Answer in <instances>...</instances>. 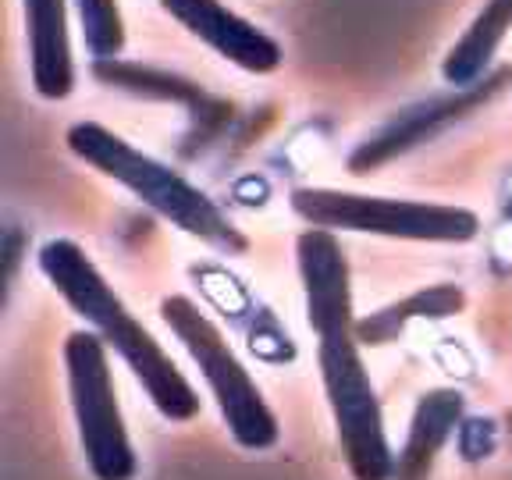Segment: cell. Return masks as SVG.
<instances>
[{
    "label": "cell",
    "mask_w": 512,
    "mask_h": 480,
    "mask_svg": "<svg viewBox=\"0 0 512 480\" xmlns=\"http://www.w3.org/2000/svg\"><path fill=\"white\" fill-rule=\"evenodd\" d=\"M306 320L317 335V363L335 416L345 466L356 480H392L395 456L384 434V413L360 356L352 317L349 264L331 228H306L296 239Z\"/></svg>",
    "instance_id": "cell-1"
},
{
    "label": "cell",
    "mask_w": 512,
    "mask_h": 480,
    "mask_svg": "<svg viewBox=\"0 0 512 480\" xmlns=\"http://www.w3.org/2000/svg\"><path fill=\"white\" fill-rule=\"evenodd\" d=\"M36 260H40L43 278L57 288V296L86 324H93L107 349H114L125 360V367L136 374V381L143 384V392L150 395L164 420L185 424L200 413L203 402L196 388L185 381L168 352L160 349L157 338L143 328V320H136V313L121 303V296L107 285L104 274L96 271V264L79 242L50 239L40 246Z\"/></svg>",
    "instance_id": "cell-2"
},
{
    "label": "cell",
    "mask_w": 512,
    "mask_h": 480,
    "mask_svg": "<svg viewBox=\"0 0 512 480\" xmlns=\"http://www.w3.org/2000/svg\"><path fill=\"white\" fill-rule=\"evenodd\" d=\"M64 139H68V150L75 157L86 160L89 168H96L100 175L125 185L128 192H136L146 207L157 210L164 221L182 228L185 235L207 242L217 253L228 256L249 249V239L235 228L232 217L224 214L207 192L196 189L178 171L164 168L160 160L146 157L143 150H136L121 136H114L111 128L96 125V121H79V125L68 128Z\"/></svg>",
    "instance_id": "cell-3"
},
{
    "label": "cell",
    "mask_w": 512,
    "mask_h": 480,
    "mask_svg": "<svg viewBox=\"0 0 512 480\" xmlns=\"http://www.w3.org/2000/svg\"><path fill=\"white\" fill-rule=\"evenodd\" d=\"M160 317L175 331V338L185 345L192 363L200 367L203 381H207L210 395H214L217 409H221L224 424L232 431V438L249 452L271 448L278 441V416L264 402L256 381L249 370L239 363L232 345L224 342L217 324L192 303L189 296H168L160 303Z\"/></svg>",
    "instance_id": "cell-4"
},
{
    "label": "cell",
    "mask_w": 512,
    "mask_h": 480,
    "mask_svg": "<svg viewBox=\"0 0 512 480\" xmlns=\"http://www.w3.org/2000/svg\"><path fill=\"white\" fill-rule=\"evenodd\" d=\"M288 203L310 228H331V232L342 228V232L406 242H470L480 232V217L473 210L445 207V203L392 200V196H363L342 189H296Z\"/></svg>",
    "instance_id": "cell-5"
},
{
    "label": "cell",
    "mask_w": 512,
    "mask_h": 480,
    "mask_svg": "<svg viewBox=\"0 0 512 480\" xmlns=\"http://www.w3.org/2000/svg\"><path fill=\"white\" fill-rule=\"evenodd\" d=\"M64 367H68V395L89 473L96 480H132L139 473V459L125 431L104 338L89 331L68 335Z\"/></svg>",
    "instance_id": "cell-6"
},
{
    "label": "cell",
    "mask_w": 512,
    "mask_h": 480,
    "mask_svg": "<svg viewBox=\"0 0 512 480\" xmlns=\"http://www.w3.org/2000/svg\"><path fill=\"white\" fill-rule=\"evenodd\" d=\"M505 82H512V68H502V72L488 75L484 82H473V86L456 89L452 96H434V100H427V104L409 107V111H402L395 121H388L377 136H370L360 150L352 153L349 171L352 175H367V171L381 168V164H388V160L399 157V153L420 146L424 139L438 136L441 128H448L452 121L473 114L480 104H488Z\"/></svg>",
    "instance_id": "cell-7"
},
{
    "label": "cell",
    "mask_w": 512,
    "mask_h": 480,
    "mask_svg": "<svg viewBox=\"0 0 512 480\" xmlns=\"http://www.w3.org/2000/svg\"><path fill=\"white\" fill-rule=\"evenodd\" d=\"M160 8L175 22H182L196 40H203L224 61H232L249 75H271L285 61L278 40L235 15L232 8H224L221 0H160Z\"/></svg>",
    "instance_id": "cell-8"
},
{
    "label": "cell",
    "mask_w": 512,
    "mask_h": 480,
    "mask_svg": "<svg viewBox=\"0 0 512 480\" xmlns=\"http://www.w3.org/2000/svg\"><path fill=\"white\" fill-rule=\"evenodd\" d=\"M32 86L43 100H64L75 89L72 36H68V0H25Z\"/></svg>",
    "instance_id": "cell-9"
},
{
    "label": "cell",
    "mask_w": 512,
    "mask_h": 480,
    "mask_svg": "<svg viewBox=\"0 0 512 480\" xmlns=\"http://www.w3.org/2000/svg\"><path fill=\"white\" fill-rule=\"evenodd\" d=\"M463 395L452 388H434L424 399L416 402V413L409 420L406 445H402L399 459H395V477L392 480H427L434 470V459L452 438V431L463 420Z\"/></svg>",
    "instance_id": "cell-10"
},
{
    "label": "cell",
    "mask_w": 512,
    "mask_h": 480,
    "mask_svg": "<svg viewBox=\"0 0 512 480\" xmlns=\"http://www.w3.org/2000/svg\"><path fill=\"white\" fill-rule=\"evenodd\" d=\"M509 29H512V0H488L484 11L473 18L470 29L463 32V40L448 50L445 64H441V75H445L448 86L463 89L480 82V75L488 72L491 57L498 54Z\"/></svg>",
    "instance_id": "cell-11"
},
{
    "label": "cell",
    "mask_w": 512,
    "mask_h": 480,
    "mask_svg": "<svg viewBox=\"0 0 512 480\" xmlns=\"http://www.w3.org/2000/svg\"><path fill=\"white\" fill-rule=\"evenodd\" d=\"M466 292L459 285H434L420 288L413 296H406L402 303L384 306V310L370 313V317L356 320V338L360 345H388L413 324V320H445L463 313Z\"/></svg>",
    "instance_id": "cell-12"
},
{
    "label": "cell",
    "mask_w": 512,
    "mask_h": 480,
    "mask_svg": "<svg viewBox=\"0 0 512 480\" xmlns=\"http://www.w3.org/2000/svg\"><path fill=\"white\" fill-rule=\"evenodd\" d=\"M82 18V40L93 61H114L125 50V22L114 0H75Z\"/></svg>",
    "instance_id": "cell-13"
}]
</instances>
